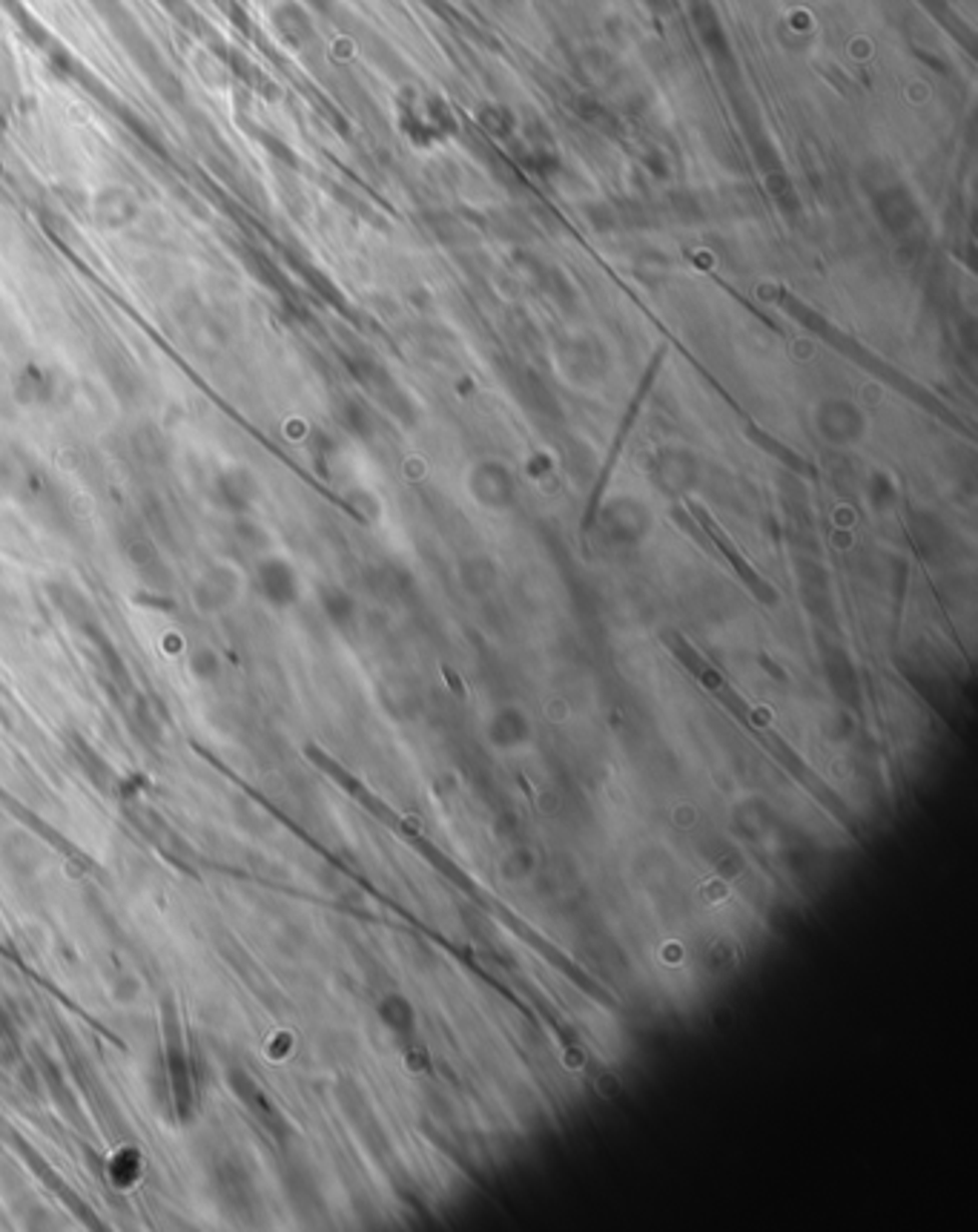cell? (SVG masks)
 Segmentation results:
<instances>
[{
  "instance_id": "obj_7",
  "label": "cell",
  "mask_w": 978,
  "mask_h": 1232,
  "mask_svg": "<svg viewBox=\"0 0 978 1232\" xmlns=\"http://www.w3.org/2000/svg\"><path fill=\"white\" fill-rule=\"evenodd\" d=\"M15 391H18V399L21 402H29V405H46L49 399H52V391H55V382H52V371H44V368H26V371H21V376H18V382H15Z\"/></svg>"
},
{
  "instance_id": "obj_10",
  "label": "cell",
  "mask_w": 978,
  "mask_h": 1232,
  "mask_svg": "<svg viewBox=\"0 0 978 1232\" xmlns=\"http://www.w3.org/2000/svg\"><path fill=\"white\" fill-rule=\"evenodd\" d=\"M18 1060H21V1037L15 1031V1023L6 1014H0V1066L12 1069Z\"/></svg>"
},
{
  "instance_id": "obj_3",
  "label": "cell",
  "mask_w": 978,
  "mask_h": 1232,
  "mask_svg": "<svg viewBox=\"0 0 978 1232\" xmlns=\"http://www.w3.org/2000/svg\"><path fill=\"white\" fill-rule=\"evenodd\" d=\"M228 1086L230 1092L239 1097V1103H242L270 1135H275V1138H284V1135H287V1126L281 1123V1115L275 1112V1106L270 1103V1097L264 1094V1089L252 1080L250 1071L242 1069V1066H230Z\"/></svg>"
},
{
  "instance_id": "obj_4",
  "label": "cell",
  "mask_w": 978,
  "mask_h": 1232,
  "mask_svg": "<svg viewBox=\"0 0 978 1232\" xmlns=\"http://www.w3.org/2000/svg\"><path fill=\"white\" fill-rule=\"evenodd\" d=\"M213 500L230 514L250 512L258 500V480L247 465H228L213 480Z\"/></svg>"
},
{
  "instance_id": "obj_5",
  "label": "cell",
  "mask_w": 978,
  "mask_h": 1232,
  "mask_svg": "<svg viewBox=\"0 0 978 1232\" xmlns=\"http://www.w3.org/2000/svg\"><path fill=\"white\" fill-rule=\"evenodd\" d=\"M193 598L205 612H222L239 598V575L225 563H216L196 581Z\"/></svg>"
},
{
  "instance_id": "obj_8",
  "label": "cell",
  "mask_w": 978,
  "mask_h": 1232,
  "mask_svg": "<svg viewBox=\"0 0 978 1232\" xmlns=\"http://www.w3.org/2000/svg\"><path fill=\"white\" fill-rule=\"evenodd\" d=\"M141 1169H144L141 1152H138L136 1146H124V1149H118L113 1158H110L107 1175H110V1181H113L118 1189H127V1186H133L138 1178H141Z\"/></svg>"
},
{
  "instance_id": "obj_2",
  "label": "cell",
  "mask_w": 978,
  "mask_h": 1232,
  "mask_svg": "<svg viewBox=\"0 0 978 1232\" xmlns=\"http://www.w3.org/2000/svg\"><path fill=\"white\" fill-rule=\"evenodd\" d=\"M252 589L264 604L275 609H287L298 601V575L293 563L278 555H264L252 566Z\"/></svg>"
},
{
  "instance_id": "obj_11",
  "label": "cell",
  "mask_w": 978,
  "mask_h": 1232,
  "mask_svg": "<svg viewBox=\"0 0 978 1232\" xmlns=\"http://www.w3.org/2000/svg\"><path fill=\"white\" fill-rule=\"evenodd\" d=\"M190 670H193V675L196 678H202V681H210V678H216L219 675V670H222V664H219V655L213 650H196L193 655H190Z\"/></svg>"
},
{
  "instance_id": "obj_12",
  "label": "cell",
  "mask_w": 978,
  "mask_h": 1232,
  "mask_svg": "<svg viewBox=\"0 0 978 1232\" xmlns=\"http://www.w3.org/2000/svg\"><path fill=\"white\" fill-rule=\"evenodd\" d=\"M321 606H324L327 618H330V621H336V624H341L344 618H350V612H353L350 598H347V595H341V592H336V589H330V592H324V595H321Z\"/></svg>"
},
{
  "instance_id": "obj_1",
  "label": "cell",
  "mask_w": 978,
  "mask_h": 1232,
  "mask_svg": "<svg viewBox=\"0 0 978 1232\" xmlns=\"http://www.w3.org/2000/svg\"><path fill=\"white\" fill-rule=\"evenodd\" d=\"M164 1031H167V1037H164V1069H167L173 1109H176L179 1120H190L193 1109H196V1074H193V1060H190L187 1046H184L182 1028H179L176 1014H167Z\"/></svg>"
},
{
  "instance_id": "obj_9",
  "label": "cell",
  "mask_w": 978,
  "mask_h": 1232,
  "mask_svg": "<svg viewBox=\"0 0 978 1232\" xmlns=\"http://www.w3.org/2000/svg\"><path fill=\"white\" fill-rule=\"evenodd\" d=\"M38 1071H41V1080L46 1083V1089L61 1103V1109H64L67 1115H72V1112L78 1109V1103H75V1097H72V1092L67 1089L61 1069H58L49 1057H41V1060H38Z\"/></svg>"
},
{
  "instance_id": "obj_6",
  "label": "cell",
  "mask_w": 978,
  "mask_h": 1232,
  "mask_svg": "<svg viewBox=\"0 0 978 1232\" xmlns=\"http://www.w3.org/2000/svg\"><path fill=\"white\" fill-rule=\"evenodd\" d=\"M692 512H695V517H698L701 529H704L706 535H709V537H712V540H715V543H718V549H721V552H724V555H727V558L732 560L734 572H737V575H740V578H743V581H746V583H751V586H754V592H763L766 586L757 581V575L751 572L749 563H746V560L737 555V549L732 546V540H729V537L724 535V529H721V526H718V523H715V520L709 517V512H706V509H701L698 503H692Z\"/></svg>"
}]
</instances>
